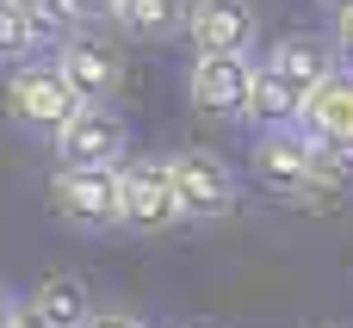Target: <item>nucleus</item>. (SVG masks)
Returning a JSON list of instances; mask_svg holds the SVG:
<instances>
[{
  "label": "nucleus",
  "mask_w": 353,
  "mask_h": 328,
  "mask_svg": "<svg viewBox=\"0 0 353 328\" xmlns=\"http://www.w3.org/2000/svg\"><path fill=\"white\" fill-rule=\"evenodd\" d=\"M335 50H341V56H353V12H341V19H335Z\"/></svg>",
  "instance_id": "6ab92c4d"
},
{
  "label": "nucleus",
  "mask_w": 353,
  "mask_h": 328,
  "mask_svg": "<svg viewBox=\"0 0 353 328\" xmlns=\"http://www.w3.org/2000/svg\"><path fill=\"white\" fill-rule=\"evenodd\" d=\"M93 328H143V322H137L130 310H99V316H93Z\"/></svg>",
  "instance_id": "a211bd4d"
},
{
  "label": "nucleus",
  "mask_w": 353,
  "mask_h": 328,
  "mask_svg": "<svg viewBox=\"0 0 353 328\" xmlns=\"http://www.w3.org/2000/svg\"><path fill=\"white\" fill-rule=\"evenodd\" d=\"M298 130L316 143V149H335V155H353V68H335L323 87H316V99L304 105V118H298Z\"/></svg>",
  "instance_id": "9d476101"
},
{
  "label": "nucleus",
  "mask_w": 353,
  "mask_h": 328,
  "mask_svg": "<svg viewBox=\"0 0 353 328\" xmlns=\"http://www.w3.org/2000/svg\"><path fill=\"white\" fill-rule=\"evenodd\" d=\"M180 217V198H174V167L168 155H137L124 161V229L130 236H168Z\"/></svg>",
  "instance_id": "20e7f679"
},
{
  "label": "nucleus",
  "mask_w": 353,
  "mask_h": 328,
  "mask_svg": "<svg viewBox=\"0 0 353 328\" xmlns=\"http://www.w3.org/2000/svg\"><path fill=\"white\" fill-rule=\"evenodd\" d=\"M304 205H353V155L316 149V174H310Z\"/></svg>",
  "instance_id": "4468645a"
},
{
  "label": "nucleus",
  "mask_w": 353,
  "mask_h": 328,
  "mask_svg": "<svg viewBox=\"0 0 353 328\" xmlns=\"http://www.w3.org/2000/svg\"><path fill=\"white\" fill-rule=\"evenodd\" d=\"M168 167H174V198H180L186 223H217V217L236 211V174H230L223 155L180 149V155H168Z\"/></svg>",
  "instance_id": "7ed1b4c3"
},
{
  "label": "nucleus",
  "mask_w": 353,
  "mask_h": 328,
  "mask_svg": "<svg viewBox=\"0 0 353 328\" xmlns=\"http://www.w3.org/2000/svg\"><path fill=\"white\" fill-rule=\"evenodd\" d=\"M68 19H74V25H99V19H118V0H68Z\"/></svg>",
  "instance_id": "f3484780"
},
{
  "label": "nucleus",
  "mask_w": 353,
  "mask_h": 328,
  "mask_svg": "<svg viewBox=\"0 0 353 328\" xmlns=\"http://www.w3.org/2000/svg\"><path fill=\"white\" fill-rule=\"evenodd\" d=\"M12 328H43V316H37L31 304H25V310H19V322H12Z\"/></svg>",
  "instance_id": "412c9836"
},
{
  "label": "nucleus",
  "mask_w": 353,
  "mask_h": 328,
  "mask_svg": "<svg viewBox=\"0 0 353 328\" xmlns=\"http://www.w3.org/2000/svg\"><path fill=\"white\" fill-rule=\"evenodd\" d=\"M310 174H316V143L304 130H267L254 143V180L279 198H304L310 192Z\"/></svg>",
  "instance_id": "6e6552de"
},
{
  "label": "nucleus",
  "mask_w": 353,
  "mask_h": 328,
  "mask_svg": "<svg viewBox=\"0 0 353 328\" xmlns=\"http://www.w3.org/2000/svg\"><path fill=\"white\" fill-rule=\"evenodd\" d=\"M50 149H56V167H124L130 124H124L112 105H87Z\"/></svg>",
  "instance_id": "423d86ee"
},
{
  "label": "nucleus",
  "mask_w": 353,
  "mask_h": 328,
  "mask_svg": "<svg viewBox=\"0 0 353 328\" xmlns=\"http://www.w3.org/2000/svg\"><path fill=\"white\" fill-rule=\"evenodd\" d=\"M254 74H261V62H248V56H199L186 74V99L205 118H248Z\"/></svg>",
  "instance_id": "39448f33"
},
{
  "label": "nucleus",
  "mask_w": 353,
  "mask_h": 328,
  "mask_svg": "<svg viewBox=\"0 0 353 328\" xmlns=\"http://www.w3.org/2000/svg\"><path fill=\"white\" fill-rule=\"evenodd\" d=\"M192 6L199 0H118V31L130 43H168L192 31Z\"/></svg>",
  "instance_id": "f8f14e48"
},
{
  "label": "nucleus",
  "mask_w": 353,
  "mask_h": 328,
  "mask_svg": "<svg viewBox=\"0 0 353 328\" xmlns=\"http://www.w3.org/2000/svg\"><path fill=\"white\" fill-rule=\"evenodd\" d=\"M19 310H25V304H19V298L0 285V328H12V322H19Z\"/></svg>",
  "instance_id": "aec40b11"
},
{
  "label": "nucleus",
  "mask_w": 353,
  "mask_h": 328,
  "mask_svg": "<svg viewBox=\"0 0 353 328\" xmlns=\"http://www.w3.org/2000/svg\"><path fill=\"white\" fill-rule=\"evenodd\" d=\"M37 316H43V328H93V298H87V285L74 279V273H50V279H37V291L25 298Z\"/></svg>",
  "instance_id": "ddd939ff"
},
{
  "label": "nucleus",
  "mask_w": 353,
  "mask_h": 328,
  "mask_svg": "<svg viewBox=\"0 0 353 328\" xmlns=\"http://www.w3.org/2000/svg\"><path fill=\"white\" fill-rule=\"evenodd\" d=\"M261 68L310 105V99H316V87L335 74V56H329V43H323V37H279V43L267 50V62H261Z\"/></svg>",
  "instance_id": "9b49d317"
},
{
  "label": "nucleus",
  "mask_w": 353,
  "mask_h": 328,
  "mask_svg": "<svg viewBox=\"0 0 353 328\" xmlns=\"http://www.w3.org/2000/svg\"><path fill=\"white\" fill-rule=\"evenodd\" d=\"M81 112H87V105L74 99V87L62 81L56 62H25V68L12 74V87H6V118H12L25 136H50V143H56Z\"/></svg>",
  "instance_id": "f03ea898"
},
{
  "label": "nucleus",
  "mask_w": 353,
  "mask_h": 328,
  "mask_svg": "<svg viewBox=\"0 0 353 328\" xmlns=\"http://www.w3.org/2000/svg\"><path fill=\"white\" fill-rule=\"evenodd\" d=\"M329 328H341V322H329Z\"/></svg>",
  "instance_id": "5701e85b"
},
{
  "label": "nucleus",
  "mask_w": 353,
  "mask_h": 328,
  "mask_svg": "<svg viewBox=\"0 0 353 328\" xmlns=\"http://www.w3.org/2000/svg\"><path fill=\"white\" fill-rule=\"evenodd\" d=\"M56 68H62V81L74 87L81 105H112L118 87H124V50L105 43V37H68L56 50Z\"/></svg>",
  "instance_id": "0eeeda50"
},
{
  "label": "nucleus",
  "mask_w": 353,
  "mask_h": 328,
  "mask_svg": "<svg viewBox=\"0 0 353 328\" xmlns=\"http://www.w3.org/2000/svg\"><path fill=\"white\" fill-rule=\"evenodd\" d=\"M323 6H335V19H341V12H353V0H323Z\"/></svg>",
  "instance_id": "4be33fe9"
},
{
  "label": "nucleus",
  "mask_w": 353,
  "mask_h": 328,
  "mask_svg": "<svg viewBox=\"0 0 353 328\" xmlns=\"http://www.w3.org/2000/svg\"><path fill=\"white\" fill-rule=\"evenodd\" d=\"M261 37L254 0H199L192 6V50L199 56H248Z\"/></svg>",
  "instance_id": "1a4fd4ad"
},
{
  "label": "nucleus",
  "mask_w": 353,
  "mask_h": 328,
  "mask_svg": "<svg viewBox=\"0 0 353 328\" xmlns=\"http://www.w3.org/2000/svg\"><path fill=\"white\" fill-rule=\"evenodd\" d=\"M25 50H37V37H31L25 12H19L12 0H0V62H19Z\"/></svg>",
  "instance_id": "dca6fc26"
},
{
  "label": "nucleus",
  "mask_w": 353,
  "mask_h": 328,
  "mask_svg": "<svg viewBox=\"0 0 353 328\" xmlns=\"http://www.w3.org/2000/svg\"><path fill=\"white\" fill-rule=\"evenodd\" d=\"M19 12H25V25H31V37L37 43H68V0H12Z\"/></svg>",
  "instance_id": "2eb2a0df"
},
{
  "label": "nucleus",
  "mask_w": 353,
  "mask_h": 328,
  "mask_svg": "<svg viewBox=\"0 0 353 328\" xmlns=\"http://www.w3.org/2000/svg\"><path fill=\"white\" fill-rule=\"evenodd\" d=\"M50 211L81 229H124V167H56L50 174Z\"/></svg>",
  "instance_id": "f257e3e1"
}]
</instances>
